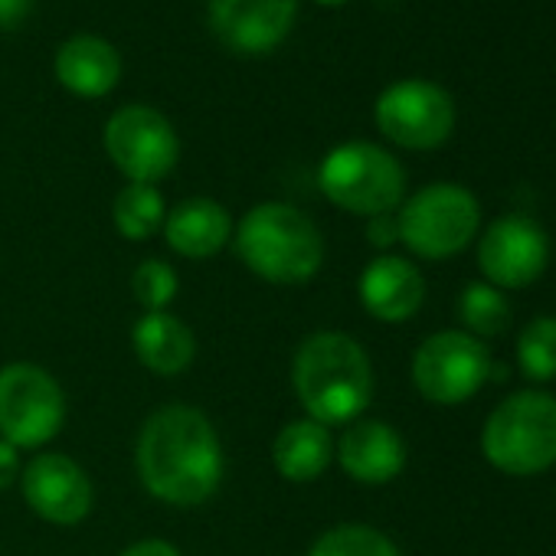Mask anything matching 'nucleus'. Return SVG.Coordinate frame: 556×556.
<instances>
[{
  "instance_id": "nucleus-15",
  "label": "nucleus",
  "mask_w": 556,
  "mask_h": 556,
  "mask_svg": "<svg viewBox=\"0 0 556 556\" xmlns=\"http://www.w3.org/2000/svg\"><path fill=\"white\" fill-rule=\"evenodd\" d=\"M341 468L361 484H387L406 465L403 435L380 419H357L338 442Z\"/></svg>"
},
{
  "instance_id": "nucleus-22",
  "label": "nucleus",
  "mask_w": 556,
  "mask_h": 556,
  "mask_svg": "<svg viewBox=\"0 0 556 556\" xmlns=\"http://www.w3.org/2000/svg\"><path fill=\"white\" fill-rule=\"evenodd\" d=\"M458 315L465 321L468 331L481 334V338H494L507 328V318H510V308H507V299L488 286V282H475L462 292L458 299Z\"/></svg>"
},
{
  "instance_id": "nucleus-1",
  "label": "nucleus",
  "mask_w": 556,
  "mask_h": 556,
  "mask_svg": "<svg viewBox=\"0 0 556 556\" xmlns=\"http://www.w3.org/2000/svg\"><path fill=\"white\" fill-rule=\"evenodd\" d=\"M138 478L164 504L197 507L223 481V445L213 422L193 406H164L151 413L135 445Z\"/></svg>"
},
{
  "instance_id": "nucleus-26",
  "label": "nucleus",
  "mask_w": 556,
  "mask_h": 556,
  "mask_svg": "<svg viewBox=\"0 0 556 556\" xmlns=\"http://www.w3.org/2000/svg\"><path fill=\"white\" fill-rule=\"evenodd\" d=\"M34 11V0H0V27L14 30L21 27Z\"/></svg>"
},
{
  "instance_id": "nucleus-9",
  "label": "nucleus",
  "mask_w": 556,
  "mask_h": 556,
  "mask_svg": "<svg viewBox=\"0 0 556 556\" xmlns=\"http://www.w3.org/2000/svg\"><path fill=\"white\" fill-rule=\"evenodd\" d=\"M377 128L400 148L432 151L448 141L455 128L452 96L426 79H403L380 92L377 99Z\"/></svg>"
},
{
  "instance_id": "nucleus-13",
  "label": "nucleus",
  "mask_w": 556,
  "mask_h": 556,
  "mask_svg": "<svg viewBox=\"0 0 556 556\" xmlns=\"http://www.w3.org/2000/svg\"><path fill=\"white\" fill-rule=\"evenodd\" d=\"M478 265L494 289H523L546 265V232L530 216H501L478 245Z\"/></svg>"
},
{
  "instance_id": "nucleus-28",
  "label": "nucleus",
  "mask_w": 556,
  "mask_h": 556,
  "mask_svg": "<svg viewBox=\"0 0 556 556\" xmlns=\"http://www.w3.org/2000/svg\"><path fill=\"white\" fill-rule=\"evenodd\" d=\"M118 556H180V549L167 540H138L128 549H122Z\"/></svg>"
},
{
  "instance_id": "nucleus-8",
  "label": "nucleus",
  "mask_w": 556,
  "mask_h": 556,
  "mask_svg": "<svg viewBox=\"0 0 556 556\" xmlns=\"http://www.w3.org/2000/svg\"><path fill=\"white\" fill-rule=\"evenodd\" d=\"M105 154L128 177V184L164 180L180 157L174 125L151 105H125L105 125Z\"/></svg>"
},
{
  "instance_id": "nucleus-17",
  "label": "nucleus",
  "mask_w": 556,
  "mask_h": 556,
  "mask_svg": "<svg viewBox=\"0 0 556 556\" xmlns=\"http://www.w3.org/2000/svg\"><path fill=\"white\" fill-rule=\"evenodd\" d=\"M164 239L184 258H210L232 239V216L223 203L193 197L167 213Z\"/></svg>"
},
{
  "instance_id": "nucleus-12",
  "label": "nucleus",
  "mask_w": 556,
  "mask_h": 556,
  "mask_svg": "<svg viewBox=\"0 0 556 556\" xmlns=\"http://www.w3.org/2000/svg\"><path fill=\"white\" fill-rule=\"evenodd\" d=\"M21 488L30 510L60 527L86 520L96 501L92 481L83 471V465L60 452H43L30 458V465L21 471Z\"/></svg>"
},
{
  "instance_id": "nucleus-23",
  "label": "nucleus",
  "mask_w": 556,
  "mask_h": 556,
  "mask_svg": "<svg viewBox=\"0 0 556 556\" xmlns=\"http://www.w3.org/2000/svg\"><path fill=\"white\" fill-rule=\"evenodd\" d=\"M517 361L530 380L556 377V318H536L523 328L517 341Z\"/></svg>"
},
{
  "instance_id": "nucleus-11",
  "label": "nucleus",
  "mask_w": 556,
  "mask_h": 556,
  "mask_svg": "<svg viewBox=\"0 0 556 556\" xmlns=\"http://www.w3.org/2000/svg\"><path fill=\"white\" fill-rule=\"evenodd\" d=\"M299 0H206L213 37L242 56H262L286 43L295 27Z\"/></svg>"
},
{
  "instance_id": "nucleus-29",
  "label": "nucleus",
  "mask_w": 556,
  "mask_h": 556,
  "mask_svg": "<svg viewBox=\"0 0 556 556\" xmlns=\"http://www.w3.org/2000/svg\"><path fill=\"white\" fill-rule=\"evenodd\" d=\"M315 4H325V8H338V4H344V0H315Z\"/></svg>"
},
{
  "instance_id": "nucleus-5",
  "label": "nucleus",
  "mask_w": 556,
  "mask_h": 556,
  "mask_svg": "<svg viewBox=\"0 0 556 556\" xmlns=\"http://www.w3.org/2000/svg\"><path fill=\"white\" fill-rule=\"evenodd\" d=\"M321 193L357 216H383L393 213L406 190V174L400 161L370 144V141H348L338 144L318 167Z\"/></svg>"
},
{
  "instance_id": "nucleus-18",
  "label": "nucleus",
  "mask_w": 556,
  "mask_h": 556,
  "mask_svg": "<svg viewBox=\"0 0 556 556\" xmlns=\"http://www.w3.org/2000/svg\"><path fill=\"white\" fill-rule=\"evenodd\" d=\"M131 344L138 361L157 377H180L197 357L193 331L167 312L141 315L131 328Z\"/></svg>"
},
{
  "instance_id": "nucleus-6",
  "label": "nucleus",
  "mask_w": 556,
  "mask_h": 556,
  "mask_svg": "<svg viewBox=\"0 0 556 556\" xmlns=\"http://www.w3.org/2000/svg\"><path fill=\"white\" fill-rule=\"evenodd\" d=\"M481 223L478 200L458 184H429L413 193L400 216V239L422 258H448L462 252Z\"/></svg>"
},
{
  "instance_id": "nucleus-4",
  "label": "nucleus",
  "mask_w": 556,
  "mask_h": 556,
  "mask_svg": "<svg viewBox=\"0 0 556 556\" xmlns=\"http://www.w3.org/2000/svg\"><path fill=\"white\" fill-rule=\"evenodd\" d=\"M484 458L504 475H540L556 462V396L517 393L504 400L484 432Z\"/></svg>"
},
{
  "instance_id": "nucleus-14",
  "label": "nucleus",
  "mask_w": 556,
  "mask_h": 556,
  "mask_svg": "<svg viewBox=\"0 0 556 556\" xmlns=\"http://www.w3.org/2000/svg\"><path fill=\"white\" fill-rule=\"evenodd\" d=\"M361 302L364 308L387 325L409 321L426 299V282L422 271L400 255H380L374 258L364 275H361Z\"/></svg>"
},
{
  "instance_id": "nucleus-10",
  "label": "nucleus",
  "mask_w": 556,
  "mask_h": 556,
  "mask_svg": "<svg viewBox=\"0 0 556 556\" xmlns=\"http://www.w3.org/2000/svg\"><path fill=\"white\" fill-rule=\"evenodd\" d=\"M491 377L484 344L462 331H442L422 341L413 357V383L429 403L455 406L471 400Z\"/></svg>"
},
{
  "instance_id": "nucleus-21",
  "label": "nucleus",
  "mask_w": 556,
  "mask_h": 556,
  "mask_svg": "<svg viewBox=\"0 0 556 556\" xmlns=\"http://www.w3.org/2000/svg\"><path fill=\"white\" fill-rule=\"evenodd\" d=\"M308 556H400L396 543L367 523H341L321 533Z\"/></svg>"
},
{
  "instance_id": "nucleus-3",
  "label": "nucleus",
  "mask_w": 556,
  "mask_h": 556,
  "mask_svg": "<svg viewBox=\"0 0 556 556\" xmlns=\"http://www.w3.org/2000/svg\"><path fill=\"white\" fill-rule=\"evenodd\" d=\"M239 262L271 286H302L325 262L321 229L289 203H258L232 232Z\"/></svg>"
},
{
  "instance_id": "nucleus-24",
  "label": "nucleus",
  "mask_w": 556,
  "mask_h": 556,
  "mask_svg": "<svg viewBox=\"0 0 556 556\" xmlns=\"http://www.w3.org/2000/svg\"><path fill=\"white\" fill-rule=\"evenodd\" d=\"M131 295L148 312H164L177 299V271L161 258H144L131 275Z\"/></svg>"
},
{
  "instance_id": "nucleus-7",
  "label": "nucleus",
  "mask_w": 556,
  "mask_h": 556,
  "mask_svg": "<svg viewBox=\"0 0 556 556\" xmlns=\"http://www.w3.org/2000/svg\"><path fill=\"white\" fill-rule=\"evenodd\" d=\"M66 396L56 377L37 364L0 367V439L14 448H40L60 435Z\"/></svg>"
},
{
  "instance_id": "nucleus-20",
  "label": "nucleus",
  "mask_w": 556,
  "mask_h": 556,
  "mask_svg": "<svg viewBox=\"0 0 556 556\" xmlns=\"http://www.w3.org/2000/svg\"><path fill=\"white\" fill-rule=\"evenodd\" d=\"M112 219L125 239H131V242L151 239L157 229H164V219H167V206H164L161 190L154 184L122 187V193L112 203Z\"/></svg>"
},
{
  "instance_id": "nucleus-25",
  "label": "nucleus",
  "mask_w": 556,
  "mask_h": 556,
  "mask_svg": "<svg viewBox=\"0 0 556 556\" xmlns=\"http://www.w3.org/2000/svg\"><path fill=\"white\" fill-rule=\"evenodd\" d=\"M21 448H14L11 442L0 439V491L11 488L21 478Z\"/></svg>"
},
{
  "instance_id": "nucleus-19",
  "label": "nucleus",
  "mask_w": 556,
  "mask_h": 556,
  "mask_svg": "<svg viewBox=\"0 0 556 556\" xmlns=\"http://www.w3.org/2000/svg\"><path fill=\"white\" fill-rule=\"evenodd\" d=\"M334 458V439L328 426L315 419H295L282 426V432L271 442V462L286 481L305 484L328 471Z\"/></svg>"
},
{
  "instance_id": "nucleus-27",
  "label": "nucleus",
  "mask_w": 556,
  "mask_h": 556,
  "mask_svg": "<svg viewBox=\"0 0 556 556\" xmlns=\"http://www.w3.org/2000/svg\"><path fill=\"white\" fill-rule=\"evenodd\" d=\"M367 236L374 245H390L400 239V226H396V216L383 213V216H370V226H367Z\"/></svg>"
},
{
  "instance_id": "nucleus-16",
  "label": "nucleus",
  "mask_w": 556,
  "mask_h": 556,
  "mask_svg": "<svg viewBox=\"0 0 556 556\" xmlns=\"http://www.w3.org/2000/svg\"><path fill=\"white\" fill-rule=\"evenodd\" d=\"M53 70L66 92L79 99H102L122 79V56L109 40L96 34H76L56 50Z\"/></svg>"
},
{
  "instance_id": "nucleus-2",
  "label": "nucleus",
  "mask_w": 556,
  "mask_h": 556,
  "mask_svg": "<svg viewBox=\"0 0 556 556\" xmlns=\"http://www.w3.org/2000/svg\"><path fill=\"white\" fill-rule=\"evenodd\" d=\"M292 383L308 419L321 426L354 422L374 396L370 357L351 334L341 331H318L299 344Z\"/></svg>"
}]
</instances>
